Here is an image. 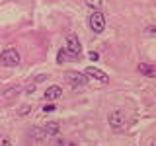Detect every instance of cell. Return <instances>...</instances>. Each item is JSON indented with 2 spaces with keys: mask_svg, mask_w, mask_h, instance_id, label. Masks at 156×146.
<instances>
[{
  "mask_svg": "<svg viewBox=\"0 0 156 146\" xmlns=\"http://www.w3.org/2000/svg\"><path fill=\"white\" fill-rule=\"evenodd\" d=\"M88 23H90V27H92V31H94V33H101L105 29V18H104V14L98 12V10H94V12L90 14Z\"/></svg>",
  "mask_w": 156,
  "mask_h": 146,
  "instance_id": "6da1fadb",
  "label": "cell"
},
{
  "mask_svg": "<svg viewBox=\"0 0 156 146\" xmlns=\"http://www.w3.org/2000/svg\"><path fill=\"white\" fill-rule=\"evenodd\" d=\"M20 61H22V57H20V53L16 49H6V51L0 55V62H2L4 66H18Z\"/></svg>",
  "mask_w": 156,
  "mask_h": 146,
  "instance_id": "7a4b0ae2",
  "label": "cell"
},
{
  "mask_svg": "<svg viewBox=\"0 0 156 146\" xmlns=\"http://www.w3.org/2000/svg\"><path fill=\"white\" fill-rule=\"evenodd\" d=\"M66 80L70 82L72 88H84L88 84V76L86 74H80V72H68Z\"/></svg>",
  "mask_w": 156,
  "mask_h": 146,
  "instance_id": "3957f363",
  "label": "cell"
},
{
  "mask_svg": "<svg viewBox=\"0 0 156 146\" xmlns=\"http://www.w3.org/2000/svg\"><path fill=\"white\" fill-rule=\"evenodd\" d=\"M109 125L113 127V129H123L125 127V113L121 109L113 111V113L109 115Z\"/></svg>",
  "mask_w": 156,
  "mask_h": 146,
  "instance_id": "277c9868",
  "label": "cell"
},
{
  "mask_svg": "<svg viewBox=\"0 0 156 146\" xmlns=\"http://www.w3.org/2000/svg\"><path fill=\"white\" fill-rule=\"evenodd\" d=\"M78 58H80L78 53L70 51V49H61V51H58V58H57V61L58 62H66V61H78Z\"/></svg>",
  "mask_w": 156,
  "mask_h": 146,
  "instance_id": "5b68a950",
  "label": "cell"
},
{
  "mask_svg": "<svg viewBox=\"0 0 156 146\" xmlns=\"http://www.w3.org/2000/svg\"><path fill=\"white\" fill-rule=\"evenodd\" d=\"M84 72H86V76H90V78H96V80H101V82H107V80H109L105 72H101L100 68H96V66H88Z\"/></svg>",
  "mask_w": 156,
  "mask_h": 146,
  "instance_id": "8992f818",
  "label": "cell"
},
{
  "mask_svg": "<svg viewBox=\"0 0 156 146\" xmlns=\"http://www.w3.org/2000/svg\"><path fill=\"white\" fill-rule=\"evenodd\" d=\"M61 94H62V88L55 84V86H51V88H47V90H45V99H47V101L58 99V97H61Z\"/></svg>",
  "mask_w": 156,
  "mask_h": 146,
  "instance_id": "52a82bcc",
  "label": "cell"
},
{
  "mask_svg": "<svg viewBox=\"0 0 156 146\" xmlns=\"http://www.w3.org/2000/svg\"><path fill=\"white\" fill-rule=\"evenodd\" d=\"M43 133H45L47 136H57L58 133H61V127H58V123L51 121V123H47L45 127H43Z\"/></svg>",
  "mask_w": 156,
  "mask_h": 146,
  "instance_id": "ba28073f",
  "label": "cell"
},
{
  "mask_svg": "<svg viewBox=\"0 0 156 146\" xmlns=\"http://www.w3.org/2000/svg\"><path fill=\"white\" fill-rule=\"evenodd\" d=\"M66 49H70V51H74V53H78V55H80L82 45H80V41H78V37H74V35L68 37V39H66Z\"/></svg>",
  "mask_w": 156,
  "mask_h": 146,
  "instance_id": "9c48e42d",
  "label": "cell"
},
{
  "mask_svg": "<svg viewBox=\"0 0 156 146\" xmlns=\"http://www.w3.org/2000/svg\"><path fill=\"white\" fill-rule=\"evenodd\" d=\"M139 72H140V74H144V76H148V78H154L156 76L154 66L146 64V62H140V64H139Z\"/></svg>",
  "mask_w": 156,
  "mask_h": 146,
  "instance_id": "30bf717a",
  "label": "cell"
},
{
  "mask_svg": "<svg viewBox=\"0 0 156 146\" xmlns=\"http://www.w3.org/2000/svg\"><path fill=\"white\" fill-rule=\"evenodd\" d=\"M31 133H33V138H35V140H43V138H47V134L43 133V130H39V129H33Z\"/></svg>",
  "mask_w": 156,
  "mask_h": 146,
  "instance_id": "8fae6325",
  "label": "cell"
},
{
  "mask_svg": "<svg viewBox=\"0 0 156 146\" xmlns=\"http://www.w3.org/2000/svg\"><path fill=\"white\" fill-rule=\"evenodd\" d=\"M86 4L90 6L92 10H100V6H101V0H86Z\"/></svg>",
  "mask_w": 156,
  "mask_h": 146,
  "instance_id": "7c38bea8",
  "label": "cell"
},
{
  "mask_svg": "<svg viewBox=\"0 0 156 146\" xmlns=\"http://www.w3.org/2000/svg\"><path fill=\"white\" fill-rule=\"evenodd\" d=\"M88 58H90V61H98V58H100V55H98V53H94V51H92V53H88Z\"/></svg>",
  "mask_w": 156,
  "mask_h": 146,
  "instance_id": "4fadbf2b",
  "label": "cell"
},
{
  "mask_svg": "<svg viewBox=\"0 0 156 146\" xmlns=\"http://www.w3.org/2000/svg\"><path fill=\"white\" fill-rule=\"evenodd\" d=\"M53 109H55V105H45V107H43V111H45V113H47V111H53Z\"/></svg>",
  "mask_w": 156,
  "mask_h": 146,
  "instance_id": "5bb4252c",
  "label": "cell"
},
{
  "mask_svg": "<svg viewBox=\"0 0 156 146\" xmlns=\"http://www.w3.org/2000/svg\"><path fill=\"white\" fill-rule=\"evenodd\" d=\"M0 144L6 146V144H10V140H8V138H0Z\"/></svg>",
  "mask_w": 156,
  "mask_h": 146,
  "instance_id": "9a60e30c",
  "label": "cell"
}]
</instances>
